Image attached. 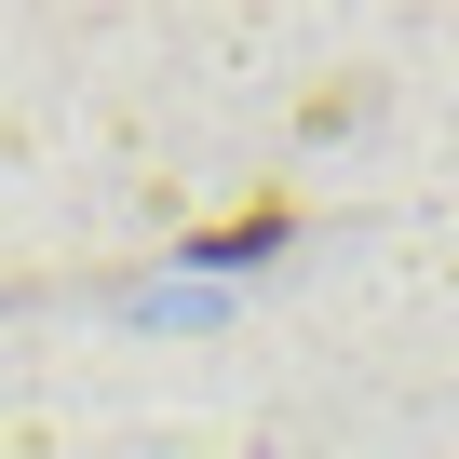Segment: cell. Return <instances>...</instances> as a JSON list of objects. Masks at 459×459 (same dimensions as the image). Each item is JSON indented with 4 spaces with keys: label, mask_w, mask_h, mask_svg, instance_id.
Masks as SVG:
<instances>
[{
    "label": "cell",
    "mask_w": 459,
    "mask_h": 459,
    "mask_svg": "<svg viewBox=\"0 0 459 459\" xmlns=\"http://www.w3.org/2000/svg\"><path fill=\"white\" fill-rule=\"evenodd\" d=\"M284 244V203H257V216H230V230H203V257H271Z\"/></svg>",
    "instance_id": "6da1fadb"
}]
</instances>
